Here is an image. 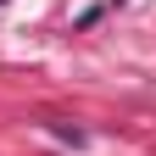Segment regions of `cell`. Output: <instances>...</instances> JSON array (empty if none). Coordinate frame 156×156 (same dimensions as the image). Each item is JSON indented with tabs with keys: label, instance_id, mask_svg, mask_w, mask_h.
Wrapping results in <instances>:
<instances>
[{
	"label": "cell",
	"instance_id": "obj_1",
	"mask_svg": "<svg viewBox=\"0 0 156 156\" xmlns=\"http://www.w3.org/2000/svg\"><path fill=\"white\" fill-rule=\"evenodd\" d=\"M0 6H6V0H0Z\"/></svg>",
	"mask_w": 156,
	"mask_h": 156
}]
</instances>
